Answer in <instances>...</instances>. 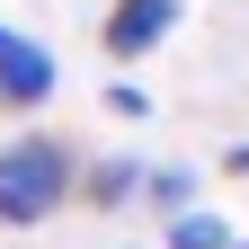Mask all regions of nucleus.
I'll list each match as a JSON object with an SVG mask.
<instances>
[{"instance_id":"6e6552de","label":"nucleus","mask_w":249,"mask_h":249,"mask_svg":"<svg viewBox=\"0 0 249 249\" xmlns=\"http://www.w3.org/2000/svg\"><path fill=\"white\" fill-rule=\"evenodd\" d=\"M223 169H231V178H249V142H231V151H223Z\"/></svg>"},{"instance_id":"7ed1b4c3","label":"nucleus","mask_w":249,"mask_h":249,"mask_svg":"<svg viewBox=\"0 0 249 249\" xmlns=\"http://www.w3.org/2000/svg\"><path fill=\"white\" fill-rule=\"evenodd\" d=\"M169 27H178V0H116L107 9V53L142 62L151 45H169Z\"/></svg>"},{"instance_id":"0eeeda50","label":"nucleus","mask_w":249,"mask_h":249,"mask_svg":"<svg viewBox=\"0 0 249 249\" xmlns=\"http://www.w3.org/2000/svg\"><path fill=\"white\" fill-rule=\"evenodd\" d=\"M107 116H124V124H134V116H151V89H134V80H107Z\"/></svg>"},{"instance_id":"f257e3e1","label":"nucleus","mask_w":249,"mask_h":249,"mask_svg":"<svg viewBox=\"0 0 249 249\" xmlns=\"http://www.w3.org/2000/svg\"><path fill=\"white\" fill-rule=\"evenodd\" d=\"M80 160H89V151H71L62 134H18V142H0V231L53 223V213L80 196Z\"/></svg>"},{"instance_id":"39448f33","label":"nucleus","mask_w":249,"mask_h":249,"mask_svg":"<svg viewBox=\"0 0 249 249\" xmlns=\"http://www.w3.org/2000/svg\"><path fill=\"white\" fill-rule=\"evenodd\" d=\"M142 213H160V223L196 213V169L187 160H142Z\"/></svg>"},{"instance_id":"423d86ee","label":"nucleus","mask_w":249,"mask_h":249,"mask_svg":"<svg viewBox=\"0 0 249 249\" xmlns=\"http://www.w3.org/2000/svg\"><path fill=\"white\" fill-rule=\"evenodd\" d=\"M231 240H240V231L223 223V213H205V205L178 213V223H160V249H231Z\"/></svg>"},{"instance_id":"20e7f679","label":"nucleus","mask_w":249,"mask_h":249,"mask_svg":"<svg viewBox=\"0 0 249 249\" xmlns=\"http://www.w3.org/2000/svg\"><path fill=\"white\" fill-rule=\"evenodd\" d=\"M80 205H142V160H124V151H98V160H80Z\"/></svg>"},{"instance_id":"f03ea898","label":"nucleus","mask_w":249,"mask_h":249,"mask_svg":"<svg viewBox=\"0 0 249 249\" xmlns=\"http://www.w3.org/2000/svg\"><path fill=\"white\" fill-rule=\"evenodd\" d=\"M53 89H62V62H53L36 36H27V27H9V18H0V107L36 116Z\"/></svg>"},{"instance_id":"1a4fd4ad","label":"nucleus","mask_w":249,"mask_h":249,"mask_svg":"<svg viewBox=\"0 0 249 249\" xmlns=\"http://www.w3.org/2000/svg\"><path fill=\"white\" fill-rule=\"evenodd\" d=\"M231 249H249V240H231Z\"/></svg>"}]
</instances>
